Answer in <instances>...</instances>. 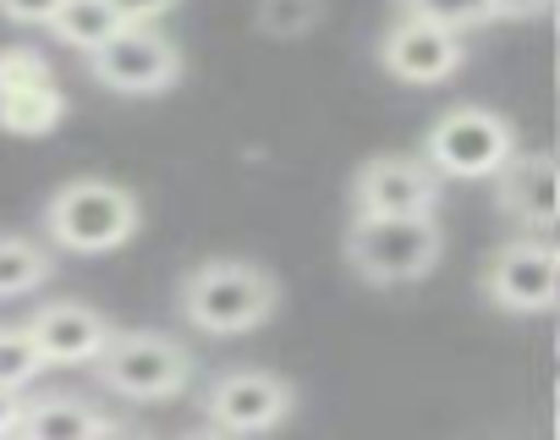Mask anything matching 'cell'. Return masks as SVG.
I'll list each match as a JSON object with an SVG mask.
<instances>
[{"label":"cell","instance_id":"obj_1","mask_svg":"<svg viewBox=\"0 0 560 440\" xmlns=\"http://www.w3.org/2000/svg\"><path fill=\"white\" fill-rule=\"evenodd\" d=\"M280 303V287L264 265L247 259H209L182 281V314L209 336H242L264 325Z\"/></svg>","mask_w":560,"mask_h":440},{"label":"cell","instance_id":"obj_2","mask_svg":"<svg viewBox=\"0 0 560 440\" xmlns=\"http://www.w3.org/2000/svg\"><path fill=\"white\" fill-rule=\"evenodd\" d=\"M347 259L374 287L423 281L440 265V227L434 215H358L347 232Z\"/></svg>","mask_w":560,"mask_h":440},{"label":"cell","instance_id":"obj_3","mask_svg":"<svg viewBox=\"0 0 560 440\" xmlns=\"http://www.w3.org/2000/svg\"><path fill=\"white\" fill-rule=\"evenodd\" d=\"M45 227L67 254H110V248L132 243V232H138V198L116 182L83 176V182H67L45 204Z\"/></svg>","mask_w":560,"mask_h":440},{"label":"cell","instance_id":"obj_4","mask_svg":"<svg viewBox=\"0 0 560 440\" xmlns=\"http://www.w3.org/2000/svg\"><path fill=\"white\" fill-rule=\"evenodd\" d=\"M100 380L132 402H165L176 391H187L192 380V352L171 336H154V331H127V336H110L105 358H100Z\"/></svg>","mask_w":560,"mask_h":440},{"label":"cell","instance_id":"obj_5","mask_svg":"<svg viewBox=\"0 0 560 440\" xmlns=\"http://www.w3.org/2000/svg\"><path fill=\"white\" fill-rule=\"evenodd\" d=\"M445 176H494L511 165V127L483 105H456L429 127V154Z\"/></svg>","mask_w":560,"mask_h":440},{"label":"cell","instance_id":"obj_6","mask_svg":"<svg viewBox=\"0 0 560 440\" xmlns=\"http://www.w3.org/2000/svg\"><path fill=\"white\" fill-rule=\"evenodd\" d=\"M89 72L116 94H165L182 78V50L154 28H121L105 50L89 56Z\"/></svg>","mask_w":560,"mask_h":440},{"label":"cell","instance_id":"obj_7","mask_svg":"<svg viewBox=\"0 0 560 440\" xmlns=\"http://www.w3.org/2000/svg\"><path fill=\"white\" fill-rule=\"evenodd\" d=\"M203 407H209V418L225 435H264V429H275L298 407V396H292L287 380L269 374V369H231V374H220L209 385Z\"/></svg>","mask_w":560,"mask_h":440},{"label":"cell","instance_id":"obj_8","mask_svg":"<svg viewBox=\"0 0 560 440\" xmlns=\"http://www.w3.org/2000/svg\"><path fill=\"white\" fill-rule=\"evenodd\" d=\"M483 292L505 314H544L560 298V254L544 243H505L483 270Z\"/></svg>","mask_w":560,"mask_h":440},{"label":"cell","instance_id":"obj_9","mask_svg":"<svg viewBox=\"0 0 560 440\" xmlns=\"http://www.w3.org/2000/svg\"><path fill=\"white\" fill-rule=\"evenodd\" d=\"M434 198H440V176L429 160L412 154H380L352 182L358 215H434Z\"/></svg>","mask_w":560,"mask_h":440},{"label":"cell","instance_id":"obj_10","mask_svg":"<svg viewBox=\"0 0 560 440\" xmlns=\"http://www.w3.org/2000/svg\"><path fill=\"white\" fill-rule=\"evenodd\" d=\"M28 336H34V347H39L45 363L78 369V363H100L116 331H110L105 314L89 309V303H50V309H39V314L28 320Z\"/></svg>","mask_w":560,"mask_h":440},{"label":"cell","instance_id":"obj_11","mask_svg":"<svg viewBox=\"0 0 560 440\" xmlns=\"http://www.w3.org/2000/svg\"><path fill=\"white\" fill-rule=\"evenodd\" d=\"M380 61H385V72L401 78V83H440V78H451V72L462 67V34L434 28V23H423V18H407V23H396V28L385 34Z\"/></svg>","mask_w":560,"mask_h":440},{"label":"cell","instance_id":"obj_12","mask_svg":"<svg viewBox=\"0 0 560 440\" xmlns=\"http://www.w3.org/2000/svg\"><path fill=\"white\" fill-rule=\"evenodd\" d=\"M121 28H127V23L116 18L110 0H61V12H56V23H50V34H56L61 45L83 50V56L105 50Z\"/></svg>","mask_w":560,"mask_h":440},{"label":"cell","instance_id":"obj_13","mask_svg":"<svg viewBox=\"0 0 560 440\" xmlns=\"http://www.w3.org/2000/svg\"><path fill=\"white\" fill-rule=\"evenodd\" d=\"M105 418L89 407V402H78V396H45V402H34L28 413H23V440H89L94 429H100Z\"/></svg>","mask_w":560,"mask_h":440},{"label":"cell","instance_id":"obj_14","mask_svg":"<svg viewBox=\"0 0 560 440\" xmlns=\"http://www.w3.org/2000/svg\"><path fill=\"white\" fill-rule=\"evenodd\" d=\"M61 116H67V94L56 83H39V89L0 100V127L18 132V138H45V132H56Z\"/></svg>","mask_w":560,"mask_h":440},{"label":"cell","instance_id":"obj_15","mask_svg":"<svg viewBox=\"0 0 560 440\" xmlns=\"http://www.w3.org/2000/svg\"><path fill=\"white\" fill-rule=\"evenodd\" d=\"M50 281V254L28 238H0V298H23Z\"/></svg>","mask_w":560,"mask_h":440},{"label":"cell","instance_id":"obj_16","mask_svg":"<svg viewBox=\"0 0 560 440\" xmlns=\"http://www.w3.org/2000/svg\"><path fill=\"white\" fill-rule=\"evenodd\" d=\"M407 18H423L434 28H451V34H467V28H483L494 18L489 0H401Z\"/></svg>","mask_w":560,"mask_h":440},{"label":"cell","instance_id":"obj_17","mask_svg":"<svg viewBox=\"0 0 560 440\" xmlns=\"http://www.w3.org/2000/svg\"><path fill=\"white\" fill-rule=\"evenodd\" d=\"M325 18V0H258V28L269 39H298Z\"/></svg>","mask_w":560,"mask_h":440},{"label":"cell","instance_id":"obj_18","mask_svg":"<svg viewBox=\"0 0 560 440\" xmlns=\"http://www.w3.org/2000/svg\"><path fill=\"white\" fill-rule=\"evenodd\" d=\"M39 369H50L28 331H0V391H23Z\"/></svg>","mask_w":560,"mask_h":440},{"label":"cell","instance_id":"obj_19","mask_svg":"<svg viewBox=\"0 0 560 440\" xmlns=\"http://www.w3.org/2000/svg\"><path fill=\"white\" fill-rule=\"evenodd\" d=\"M39 83H56L50 78V61L28 45H12V50H0V100L7 94H23V89H39Z\"/></svg>","mask_w":560,"mask_h":440},{"label":"cell","instance_id":"obj_20","mask_svg":"<svg viewBox=\"0 0 560 440\" xmlns=\"http://www.w3.org/2000/svg\"><path fill=\"white\" fill-rule=\"evenodd\" d=\"M110 7H116V18H121L127 28H154L165 12L182 7V0H110Z\"/></svg>","mask_w":560,"mask_h":440},{"label":"cell","instance_id":"obj_21","mask_svg":"<svg viewBox=\"0 0 560 440\" xmlns=\"http://www.w3.org/2000/svg\"><path fill=\"white\" fill-rule=\"evenodd\" d=\"M61 12V0H0V18H12V23H28V28H50Z\"/></svg>","mask_w":560,"mask_h":440},{"label":"cell","instance_id":"obj_22","mask_svg":"<svg viewBox=\"0 0 560 440\" xmlns=\"http://www.w3.org/2000/svg\"><path fill=\"white\" fill-rule=\"evenodd\" d=\"M23 413H28V407H23V396H18V391H0V440L23 429Z\"/></svg>","mask_w":560,"mask_h":440},{"label":"cell","instance_id":"obj_23","mask_svg":"<svg viewBox=\"0 0 560 440\" xmlns=\"http://www.w3.org/2000/svg\"><path fill=\"white\" fill-rule=\"evenodd\" d=\"M489 7H494V18H538L555 0H489Z\"/></svg>","mask_w":560,"mask_h":440},{"label":"cell","instance_id":"obj_24","mask_svg":"<svg viewBox=\"0 0 560 440\" xmlns=\"http://www.w3.org/2000/svg\"><path fill=\"white\" fill-rule=\"evenodd\" d=\"M89 440H149V435H138V429H121V424H110V418H105V424H100Z\"/></svg>","mask_w":560,"mask_h":440},{"label":"cell","instance_id":"obj_25","mask_svg":"<svg viewBox=\"0 0 560 440\" xmlns=\"http://www.w3.org/2000/svg\"><path fill=\"white\" fill-rule=\"evenodd\" d=\"M187 440H220V435H187Z\"/></svg>","mask_w":560,"mask_h":440}]
</instances>
